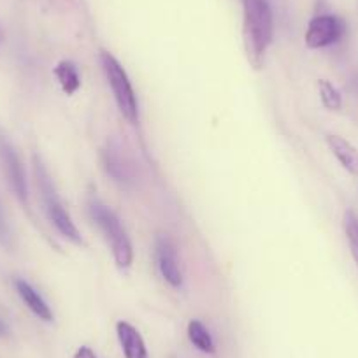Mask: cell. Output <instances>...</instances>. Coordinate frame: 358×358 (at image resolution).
Here are the masks:
<instances>
[{
	"mask_svg": "<svg viewBox=\"0 0 358 358\" xmlns=\"http://www.w3.org/2000/svg\"><path fill=\"white\" fill-rule=\"evenodd\" d=\"M243 2V36L244 50L250 64L255 69H262L265 55L273 43L274 22L273 11L267 0H241Z\"/></svg>",
	"mask_w": 358,
	"mask_h": 358,
	"instance_id": "6da1fadb",
	"label": "cell"
},
{
	"mask_svg": "<svg viewBox=\"0 0 358 358\" xmlns=\"http://www.w3.org/2000/svg\"><path fill=\"white\" fill-rule=\"evenodd\" d=\"M88 213L90 216H92V220H94L95 225H97L99 229H101V232L104 234L109 246H111L116 265H118L120 268L130 267L134 260L132 243H130L129 236H127V230L123 229L118 216H116L104 202L99 201L97 197L88 199Z\"/></svg>",
	"mask_w": 358,
	"mask_h": 358,
	"instance_id": "7a4b0ae2",
	"label": "cell"
},
{
	"mask_svg": "<svg viewBox=\"0 0 358 358\" xmlns=\"http://www.w3.org/2000/svg\"><path fill=\"white\" fill-rule=\"evenodd\" d=\"M34 171H36V179H37V187H39L41 197H43L44 209H46L48 218L51 220L55 227H57L58 232L69 239L74 244H83V237L79 234L78 227L72 222L71 215L65 211L64 204H62L60 197L57 195V190H55V185L51 181V176L48 174L46 167L43 165V162L37 157H34Z\"/></svg>",
	"mask_w": 358,
	"mask_h": 358,
	"instance_id": "3957f363",
	"label": "cell"
},
{
	"mask_svg": "<svg viewBox=\"0 0 358 358\" xmlns=\"http://www.w3.org/2000/svg\"><path fill=\"white\" fill-rule=\"evenodd\" d=\"M101 64L113 90L120 113L130 123H137L139 122V106H137L136 92H134L132 83L127 76V71L109 51H101Z\"/></svg>",
	"mask_w": 358,
	"mask_h": 358,
	"instance_id": "277c9868",
	"label": "cell"
},
{
	"mask_svg": "<svg viewBox=\"0 0 358 358\" xmlns=\"http://www.w3.org/2000/svg\"><path fill=\"white\" fill-rule=\"evenodd\" d=\"M344 32H346V25L339 16L320 15L309 22L308 30H306V46L311 50L332 46L339 43Z\"/></svg>",
	"mask_w": 358,
	"mask_h": 358,
	"instance_id": "5b68a950",
	"label": "cell"
},
{
	"mask_svg": "<svg viewBox=\"0 0 358 358\" xmlns=\"http://www.w3.org/2000/svg\"><path fill=\"white\" fill-rule=\"evenodd\" d=\"M0 164H2V171H4L16 197L25 208H29V188H27L25 171H23V165L15 148L4 136H0Z\"/></svg>",
	"mask_w": 358,
	"mask_h": 358,
	"instance_id": "8992f818",
	"label": "cell"
},
{
	"mask_svg": "<svg viewBox=\"0 0 358 358\" xmlns=\"http://www.w3.org/2000/svg\"><path fill=\"white\" fill-rule=\"evenodd\" d=\"M155 258H157L158 271L164 276V280L174 288L181 287V283H183V273H181V267H179L178 250H176V244L171 237H157V243H155Z\"/></svg>",
	"mask_w": 358,
	"mask_h": 358,
	"instance_id": "52a82bcc",
	"label": "cell"
},
{
	"mask_svg": "<svg viewBox=\"0 0 358 358\" xmlns=\"http://www.w3.org/2000/svg\"><path fill=\"white\" fill-rule=\"evenodd\" d=\"M116 334H118L120 346H122L125 358H150L143 336L136 327L122 320L116 323Z\"/></svg>",
	"mask_w": 358,
	"mask_h": 358,
	"instance_id": "ba28073f",
	"label": "cell"
},
{
	"mask_svg": "<svg viewBox=\"0 0 358 358\" xmlns=\"http://www.w3.org/2000/svg\"><path fill=\"white\" fill-rule=\"evenodd\" d=\"M327 144H329L330 151L334 157L339 160V164L346 169L350 174L358 176V150L351 143H348L344 137L341 136H327Z\"/></svg>",
	"mask_w": 358,
	"mask_h": 358,
	"instance_id": "9c48e42d",
	"label": "cell"
},
{
	"mask_svg": "<svg viewBox=\"0 0 358 358\" xmlns=\"http://www.w3.org/2000/svg\"><path fill=\"white\" fill-rule=\"evenodd\" d=\"M15 287L16 290H18L20 297H22L23 302L27 304V308H29L37 318L44 320V322H53V313H51L50 306L46 304V301L41 297L39 292L34 290V288L23 280H16Z\"/></svg>",
	"mask_w": 358,
	"mask_h": 358,
	"instance_id": "30bf717a",
	"label": "cell"
},
{
	"mask_svg": "<svg viewBox=\"0 0 358 358\" xmlns=\"http://www.w3.org/2000/svg\"><path fill=\"white\" fill-rule=\"evenodd\" d=\"M102 158H104V167L108 171L109 176L115 178V181H120V183H129L132 179V172H130V167L127 165L125 157L122 155V151L115 146H109L108 150L102 153Z\"/></svg>",
	"mask_w": 358,
	"mask_h": 358,
	"instance_id": "8fae6325",
	"label": "cell"
},
{
	"mask_svg": "<svg viewBox=\"0 0 358 358\" xmlns=\"http://www.w3.org/2000/svg\"><path fill=\"white\" fill-rule=\"evenodd\" d=\"M188 339L190 343L197 348L202 353L213 355L216 351L215 341H213V336L209 334L208 327L201 322V320H192L188 323Z\"/></svg>",
	"mask_w": 358,
	"mask_h": 358,
	"instance_id": "7c38bea8",
	"label": "cell"
},
{
	"mask_svg": "<svg viewBox=\"0 0 358 358\" xmlns=\"http://www.w3.org/2000/svg\"><path fill=\"white\" fill-rule=\"evenodd\" d=\"M55 76H57L58 83H60L62 90H64L67 95L76 94L81 86V79H79L78 69L72 62L64 60L55 67Z\"/></svg>",
	"mask_w": 358,
	"mask_h": 358,
	"instance_id": "4fadbf2b",
	"label": "cell"
},
{
	"mask_svg": "<svg viewBox=\"0 0 358 358\" xmlns=\"http://www.w3.org/2000/svg\"><path fill=\"white\" fill-rule=\"evenodd\" d=\"M343 227L344 234H346L348 244H350L351 257H353V260L357 262L358 265V216L355 215L351 209H348V211L344 213Z\"/></svg>",
	"mask_w": 358,
	"mask_h": 358,
	"instance_id": "5bb4252c",
	"label": "cell"
},
{
	"mask_svg": "<svg viewBox=\"0 0 358 358\" xmlns=\"http://www.w3.org/2000/svg\"><path fill=\"white\" fill-rule=\"evenodd\" d=\"M318 88L322 104L325 106L329 111H339V109L343 108V97H341L339 90H337L332 83L327 81V79H320Z\"/></svg>",
	"mask_w": 358,
	"mask_h": 358,
	"instance_id": "9a60e30c",
	"label": "cell"
},
{
	"mask_svg": "<svg viewBox=\"0 0 358 358\" xmlns=\"http://www.w3.org/2000/svg\"><path fill=\"white\" fill-rule=\"evenodd\" d=\"M0 244L6 248L11 246V230H9L6 216L4 213H2V206H0Z\"/></svg>",
	"mask_w": 358,
	"mask_h": 358,
	"instance_id": "2e32d148",
	"label": "cell"
},
{
	"mask_svg": "<svg viewBox=\"0 0 358 358\" xmlns=\"http://www.w3.org/2000/svg\"><path fill=\"white\" fill-rule=\"evenodd\" d=\"M74 358H97L95 351L88 346H81L78 351H76Z\"/></svg>",
	"mask_w": 358,
	"mask_h": 358,
	"instance_id": "e0dca14e",
	"label": "cell"
},
{
	"mask_svg": "<svg viewBox=\"0 0 358 358\" xmlns=\"http://www.w3.org/2000/svg\"><path fill=\"white\" fill-rule=\"evenodd\" d=\"M8 332H9L8 325H6V323L2 322V320H0V337H2V336H8Z\"/></svg>",
	"mask_w": 358,
	"mask_h": 358,
	"instance_id": "ac0fdd59",
	"label": "cell"
},
{
	"mask_svg": "<svg viewBox=\"0 0 358 358\" xmlns=\"http://www.w3.org/2000/svg\"><path fill=\"white\" fill-rule=\"evenodd\" d=\"M2 39H4V32H2V29H0V43H2Z\"/></svg>",
	"mask_w": 358,
	"mask_h": 358,
	"instance_id": "d6986e66",
	"label": "cell"
}]
</instances>
